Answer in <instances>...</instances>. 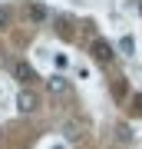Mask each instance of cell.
<instances>
[{"mask_svg": "<svg viewBox=\"0 0 142 149\" xmlns=\"http://www.w3.org/2000/svg\"><path fill=\"white\" fill-rule=\"evenodd\" d=\"M37 106H40V100H37L33 90H20L17 93V109L20 113H37Z\"/></svg>", "mask_w": 142, "mask_h": 149, "instance_id": "cell-1", "label": "cell"}, {"mask_svg": "<svg viewBox=\"0 0 142 149\" xmlns=\"http://www.w3.org/2000/svg\"><path fill=\"white\" fill-rule=\"evenodd\" d=\"M93 56L99 60V63H112V56H116V50H112V47H109L106 40H96V43H93Z\"/></svg>", "mask_w": 142, "mask_h": 149, "instance_id": "cell-2", "label": "cell"}, {"mask_svg": "<svg viewBox=\"0 0 142 149\" xmlns=\"http://www.w3.org/2000/svg\"><path fill=\"white\" fill-rule=\"evenodd\" d=\"M46 90H50L53 96H60V93H69V80H66V76H60V73H53L50 80H46Z\"/></svg>", "mask_w": 142, "mask_h": 149, "instance_id": "cell-3", "label": "cell"}, {"mask_svg": "<svg viewBox=\"0 0 142 149\" xmlns=\"http://www.w3.org/2000/svg\"><path fill=\"white\" fill-rule=\"evenodd\" d=\"M13 76L20 83H33V66L30 63H13Z\"/></svg>", "mask_w": 142, "mask_h": 149, "instance_id": "cell-4", "label": "cell"}, {"mask_svg": "<svg viewBox=\"0 0 142 149\" xmlns=\"http://www.w3.org/2000/svg\"><path fill=\"white\" fill-rule=\"evenodd\" d=\"M119 50H122L126 56H132V53H136V40H132V37H122V40H119Z\"/></svg>", "mask_w": 142, "mask_h": 149, "instance_id": "cell-5", "label": "cell"}, {"mask_svg": "<svg viewBox=\"0 0 142 149\" xmlns=\"http://www.w3.org/2000/svg\"><path fill=\"white\" fill-rule=\"evenodd\" d=\"M119 139H122V143H132V139H136V133H132V129L126 126V123L119 126Z\"/></svg>", "mask_w": 142, "mask_h": 149, "instance_id": "cell-6", "label": "cell"}, {"mask_svg": "<svg viewBox=\"0 0 142 149\" xmlns=\"http://www.w3.org/2000/svg\"><path fill=\"white\" fill-rule=\"evenodd\" d=\"M30 17H33V20H46V10H43V7H30Z\"/></svg>", "mask_w": 142, "mask_h": 149, "instance_id": "cell-7", "label": "cell"}, {"mask_svg": "<svg viewBox=\"0 0 142 149\" xmlns=\"http://www.w3.org/2000/svg\"><path fill=\"white\" fill-rule=\"evenodd\" d=\"M7 23H10V10H7V7H0V30H3Z\"/></svg>", "mask_w": 142, "mask_h": 149, "instance_id": "cell-8", "label": "cell"}, {"mask_svg": "<svg viewBox=\"0 0 142 149\" xmlns=\"http://www.w3.org/2000/svg\"><path fill=\"white\" fill-rule=\"evenodd\" d=\"M50 149H66V146H63V143H53V146H50Z\"/></svg>", "mask_w": 142, "mask_h": 149, "instance_id": "cell-9", "label": "cell"}, {"mask_svg": "<svg viewBox=\"0 0 142 149\" xmlns=\"http://www.w3.org/2000/svg\"><path fill=\"white\" fill-rule=\"evenodd\" d=\"M139 13H142V0H139Z\"/></svg>", "mask_w": 142, "mask_h": 149, "instance_id": "cell-10", "label": "cell"}]
</instances>
